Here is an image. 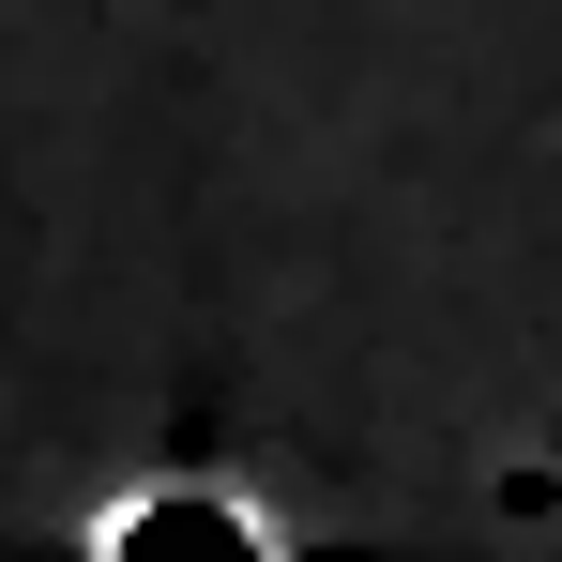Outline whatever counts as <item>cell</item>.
<instances>
[{
    "mask_svg": "<svg viewBox=\"0 0 562 562\" xmlns=\"http://www.w3.org/2000/svg\"><path fill=\"white\" fill-rule=\"evenodd\" d=\"M92 562H289V532L244 502V486H213V471H168V486L106 502Z\"/></svg>",
    "mask_w": 562,
    "mask_h": 562,
    "instance_id": "cell-1",
    "label": "cell"
}]
</instances>
